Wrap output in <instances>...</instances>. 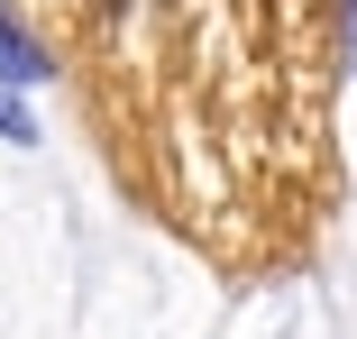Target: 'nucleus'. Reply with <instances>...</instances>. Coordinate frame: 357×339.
Listing matches in <instances>:
<instances>
[{
	"label": "nucleus",
	"instance_id": "nucleus-1",
	"mask_svg": "<svg viewBox=\"0 0 357 339\" xmlns=\"http://www.w3.org/2000/svg\"><path fill=\"white\" fill-rule=\"evenodd\" d=\"M37 74H46V55L10 28V10H0V128H10V138H37V128H28V101H19Z\"/></svg>",
	"mask_w": 357,
	"mask_h": 339
},
{
	"label": "nucleus",
	"instance_id": "nucleus-2",
	"mask_svg": "<svg viewBox=\"0 0 357 339\" xmlns=\"http://www.w3.org/2000/svg\"><path fill=\"white\" fill-rule=\"evenodd\" d=\"M348 55H357V0H348Z\"/></svg>",
	"mask_w": 357,
	"mask_h": 339
}]
</instances>
